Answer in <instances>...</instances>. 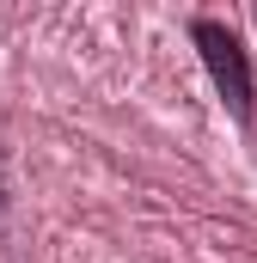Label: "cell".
Segmentation results:
<instances>
[{"label":"cell","instance_id":"obj_1","mask_svg":"<svg viewBox=\"0 0 257 263\" xmlns=\"http://www.w3.org/2000/svg\"><path fill=\"white\" fill-rule=\"evenodd\" d=\"M190 43L202 55V67H208V80H214V92H221V104L251 129L257 123V80H251V55H245L239 31H227L221 18H190Z\"/></svg>","mask_w":257,"mask_h":263}]
</instances>
